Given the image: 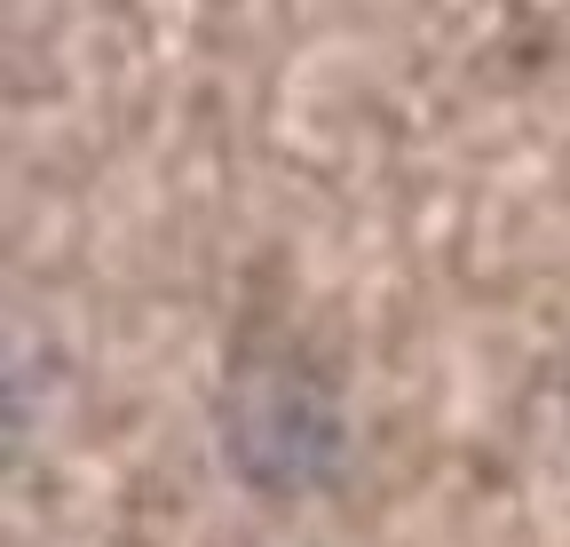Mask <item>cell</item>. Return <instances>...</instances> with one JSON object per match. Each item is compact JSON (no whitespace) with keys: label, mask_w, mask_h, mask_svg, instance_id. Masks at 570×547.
<instances>
[{"label":"cell","mask_w":570,"mask_h":547,"mask_svg":"<svg viewBox=\"0 0 570 547\" xmlns=\"http://www.w3.org/2000/svg\"><path fill=\"white\" fill-rule=\"evenodd\" d=\"M214 445L223 468L262 500H309L348 468V413L341 389L294 341H238L214 397Z\"/></svg>","instance_id":"obj_1"}]
</instances>
